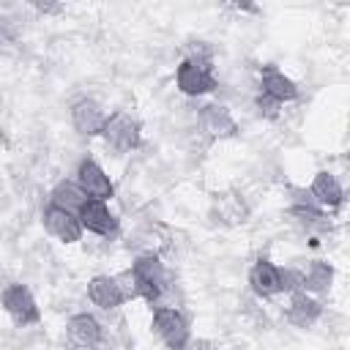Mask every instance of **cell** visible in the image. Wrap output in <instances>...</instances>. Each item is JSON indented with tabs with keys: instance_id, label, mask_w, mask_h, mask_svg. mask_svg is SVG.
Masks as SVG:
<instances>
[{
	"instance_id": "13",
	"label": "cell",
	"mask_w": 350,
	"mask_h": 350,
	"mask_svg": "<svg viewBox=\"0 0 350 350\" xmlns=\"http://www.w3.org/2000/svg\"><path fill=\"white\" fill-rule=\"evenodd\" d=\"M66 336H68L71 345H77V347H96V345H101V339H104V325L98 323L96 314H90V312H77V314H71L68 323H66Z\"/></svg>"
},
{
	"instance_id": "19",
	"label": "cell",
	"mask_w": 350,
	"mask_h": 350,
	"mask_svg": "<svg viewBox=\"0 0 350 350\" xmlns=\"http://www.w3.org/2000/svg\"><path fill=\"white\" fill-rule=\"evenodd\" d=\"M85 200L88 197L82 194V189L77 186V180H57L55 189L49 191V205L63 208V211H71V213H77Z\"/></svg>"
},
{
	"instance_id": "15",
	"label": "cell",
	"mask_w": 350,
	"mask_h": 350,
	"mask_svg": "<svg viewBox=\"0 0 350 350\" xmlns=\"http://www.w3.org/2000/svg\"><path fill=\"white\" fill-rule=\"evenodd\" d=\"M320 314H323V304L314 295H309L304 290L290 293V301H287V309H284V317H287L290 325L309 328V325H314L320 320Z\"/></svg>"
},
{
	"instance_id": "8",
	"label": "cell",
	"mask_w": 350,
	"mask_h": 350,
	"mask_svg": "<svg viewBox=\"0 0 350 350\" xmlns=\"http://www.w3.org/2000/svg\"><path fill=\"white\" fill-rule=\"evenodd\" d=\"M77 219H79L82 230H88L93 235H101V238L115 235L118 227H120V221L112 213V208L107 202H101V200H85L82 208L77 211Z\"/></svg>"
},
{
	"instance_id": "11",
	"label": "cell",
	"mask_w": 350,
	"mask_h": 350,
	"mask_svg": "<svg viewBox=\"0 0 350 350\" xmlns=\"http://www.w3.org/2000/svg\"><path fill=\"white\" fill-rule=\"evenodd\" d=\"M249 287L257 298H276L282 293V268L268 257H257L249 268Z\"/></svg>"
},
{
	"instance_id": "1",
	"label": "cell",
	"mask_w": 350,
	"mask_h": 350,
	"mask_svg": "<svg viewBox=\"0 0 350 350\" xmlns=\"http://www.w3.org/2000/svg\"><path fill=\"white\" fill-rule=\"evenodd\" d=\"M129 273L134 279L137 298H142L148 304H156L164 295V290H167V268H164L159 254H153V252L137 254L131 268H129Z\"/></svg>"
},
{
	"instance_id": "14",
	"label": "cell",
	"mask_w": 350,
	"mask_h": 350,
	"mask_svg": "<svg viewBox=\"0 0 350 350\" xmlns=\"http://www.w3.org/2000/svg\"><path fill=\"white\" fill-rule=\"evenodd\" d=\"M88 298H90L93 306H98L104 312H112V309L126 304V295H123L118 279L109 276V273H98L88 282Z\"/></svg>"
},
{
	"instance_id": "10",
	"label": "cell",
	"mask_w": 350,
	"mask_h": 350,
	"mask_svg": "<svg viewBox=\"0 0 350 350\" xmlns=\"http://www.w3.org/2000/svg\"><path fill=\"white\" fill-rule=\"evenodd\" d=\"M41 221L46 227V232L52 238H57L60 243H77L82 238V224L77 219V213L71 211H63V208H55V205H46L44 213H41Z\"/></svg>"
},
{
	"instance_id": "2",
	"label": "cell",
	"mask_w": 350,
	"mask_h": 350,
	"mask_svg": "<svg viewBox=\"0 0 350 350\" xmlns=\"http://www.w3.org/2000/svg\"><path fill=\"white\" fill-rule=\"evenodd\" d=\"M98 137L104 139V145H107L112 153L123 156V153H131V150H137V148L142 145V126H139V120H137L134 115H129L126 109H115V112L107 115L104 129H101Z\"/></svg>"
},
{
	"instance_id": "6",
	"label": "cell",
	"mask_w": 350,
	"mask_h": 350,
	"mask_svg": "<svg viewBox=\"0 0 350 350\" xmlns=\"http://www.w3.org/2000/svg\"><path fill=\"white\" fill-rule=\"evenodd\" d=\"M77 186L82 189V194L88 200H101V202H109L115 197V183L109 180V175L104 172V167L96 161V159H82L77 164Z\"/></svg>"
},
{
	"instance_id": "16",
	"label": "cell",
	"mask_w": 350,
	"mask_h": 350,
	"mask_svg": "<svg viewBox=\"0 0 350 350\" xmlns=\"http://www.w3.org/2000/svg\"><path fill=\"white\" fill-rule=\"evenodd\" d=\"M309 197L317 208L323 211H331V208H339L345 202V189L342 183L336 180L334 172L328 170H320L314 178H312V186H309Z\"/></svg>"
},
{
	"instance_id": "21",
	"label": "cell",
	"mask_w": 350,
	"mask_h": 350,
	"mask_svg": "<svg viewBox=\"0 0 350 350\" xmlns=\"http://www.w3.org/2000/svg\"><path fill=\"white\" fill-rule=\"evenodd\" d=\"M36 8L41 14H55V11H63V5H52V3H36Z\"/></svg>"
},
{
	"instance_id": "9",
	"label": "cell",
	"mask_w": 350,
	"mask_h": 350,
	"mask_svg": "<svg viewBox=\"0 0 350 350\" xmlns=\"http://www.w3.org/2000/svg\"><path fill=\"white\" fill-rule=\"evenodd\" d=\"M197 120H200V129L211 139H230L238 134V120L232 118V112L224 104H216V101L202 104L197 112Z\"/></svg>"
},
{
	"instance_id": "17",
	"label": "cell",
	"mask_w": 350,
	"mask_h": 350,
	"mask_svg": "<svg viewBox=\"0 0 350 350\" xmlns=\"http://www.w3.org/2000/svg\"><path fill=\"white\" fill-rule=\"evenodd\" d=\"M249 216V208L246 202L235 194V191H221L213 197L211 202V219L216 224H227V227H235V224H243Z\"/></svg>"
},
{
	"instance_id": "12",
	"label": "cell",
	"mask_w": 350,
	"mask_h": 350,
	"mask_svg": "<svg viewBox=\"0 0 350 350\" xmlns=\"http://www.w3.org/2000/svg\"><path fill=\"white\" fill-rule=\"evenodd\" d=\"M260 93L268 96V98H273V101H279L284 107L287 101H295L298 98V85L282 68H276L273 63H268V66L260 68Z\"/></svg>"
},
{
	"instance_id": "20",
	"label": "cell",
	"mask_w": 350,
	"mask_h": 350,
	"mask_svg": "<svg viewBox=\"0 0 350 350\" xmlns=\"http://www.w3.org/2000/svg\"><path fill=\"white\" fill-rule=\"evenodd\" d=\"M254 107H257V112H260L262 118H268V120L279 118V112H282V104H279V101H273V98H268V96H262V93H257Z\"/></svg>"
},
{
	"instance_id": "18",
	"label": "cell",
	"mask_w": 350,
	"mask_h": 350,
	"mask_svg": "<svg viewBox=\"0 0 350 350\" xmlns=\"http://www.w3.org/2000/svg\"><path fill=\"white\" fill-rule=\"evenodd\" d=\"M334 268L323 260H309L306 268H301V290L309 295H323L331 290Z\"/></svg>"
},
{
	"instance_id": "4",
	"label": "cell",
	"mask_w": 350,
	"mask_h": 350,
	"mask_svg": "<svg viewBox=\"0 0 350 350\" xmlns=\"http://www.w3.org/2000/svg\"><path fill=\"white\" fill-rule=\"evenodd\" d=\"M153 331L167 345V350H186L191 342L189 317L178 306H156L153 309Z\"/></svg>"
},
{
	"instance_id": "5",
	"label": "cell",
	"mask_w": 350,
	"mask_h": 350,
	"mask_svg": "<svg viewBox=\"0 0 350 350\" xmlns=\"http://www.w3.org/2000/svg\"><path fill=\"white\" fill-rule=\"evenodd\" d=\"M0 306L5 309V314L16 323V325H36L41 323V306L36 301V295L19 284V282H11L3 293H0Z\"/></svg>"
},
{
	"instance_id": "3",
	"label": "cell",
	"mask_w": 350,
	"mask_h": 350,
	"mask_svg": "<svg viewBox=\"0 0 350 350\" xmlns=\"http://www.w3.org/2000/svg\"><path fill=\"white\" fill-rule=\"evenodd\" d=\"M175 85L189 98L213 93L219 88V79H216V71H213V60L183 57L178 63V68H175Z\"/></svg>"
},
{
	"instance_id": "7",
	"label": "cell",
	"mask_w": 350,
	"mask_h": 350,
	"mask_svg": "<svg viewBox=\"0 0 350 350\" xmlns=\"http://www.w3.org/2000/svg\"><path fill=\"white\" fill-rule=\"evenodd\" d=\"M68 118H71V126L79 137H98L101 129H104V120H107V112L101 109V104L90 96H79L77 101H71L68 107Z\"/></svg>"
}]
</instances>
